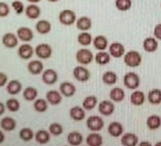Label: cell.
Segmentation results:
<instances>
[{"instance_id":"cell-1","label":"cell","mask_w":161,"mask_h":146,"mask_svg":"<svg viewBox=\"0 0 161 146\" xmlns=\"http://www.w3.org/2000/svg\"><path fill=\"white\" fill-rule=\"evenodd\" d=\"M59 22L65 26H71L77 20L76 13L71 9H64L58 15Z\"/></svg>"},{"instance_id":"cell-2","label":"cell","mask_w":161,"mask_h":146,"mask_svg":"<svg viewBox=\"0 0 161 146\" xmlns=\"http://www.w3.org/2000/svg\"><path fill=\"white\" fill-rule=\"evenodd\" d=\"M142 56L137 51H129L124 56V62L130 68L138 67L142 64Z\"/></svg>"},{"instance_id":"cell-3","label":"cell","mask_w":161,"mask_h":146,"mask_svg":"<svg viewBox=\"0 0 161 146\" xmlns=\"http://www.w3.org/2000/svg\"><path fill=\"white\" fill-rule=\"evenodd\" d=\"M124 85L129 90H137L140 86V77L135 72H129L124 76Z\"/></svg>"},{"instance_id":"cell-4","label":"cell","mask_w":161,"mask_h":146,"mask_svg":"<svg viewBox=\"0 0 161 146\" xmlns=\"http://www.w3.org/2000/svg\"><path fill=\"white\" fill-rule=\"evenodd\" d=\"M75 59L78 63L82 65H88L94 60V55L92 51L87 48L78 50L75 54Z\"/></svg>"},{"instance_id":"cell-5","label":"cell","mask_w":161,"mask_h":146,"mask_svg":"<svg viewBox=\"0 0 161 146\" xmlns=\"http://www.w3.org/2000/svg\"><path fill=\"white\" fill-rule=\"evenodd\" d=\"M86 126L91 132H98L102 131L105 126L104 120L102 117L97 115H92L88 117L86 121Z\"/></svg>"},{"instance_id":"cell-6","label":"cell","mask_w":161,"mask_h":146,"mask_svg":"<svg viewBox=\"0 0 161 146\" xmlns=\"http://www.w3.org/2000/svg\"><path fill=\"white\" fill-rule=\"evenodd\" d=\"M35 53L39 59L47 60L53 55V48L47 43H40L35 48Z\"/></svg>"},{"instance_id":"cell-7","label":"cell","mask_w":161,"mask_h":146,"mask_svg":"<svg viewBox=\"0 0 161 146\" xmlns=\"http://www.w3.org/2000/svg\"><path fill=\"white\" fill-rule=\"evenodd\" d=\"M74 78L80 83H85L88 82L90 78L91 73L87 68L83 65H78L73 69Z\"/></svg>"},{"instance_id":"cell-8","label":"cell","mask_w":161,"mask_h":146,"mask_svg":"<svg viewBox=\"0 0 161 146\" xmlns=\"http://www.w3.org/2000/svg\"><path fill=\"white\" fill-rule=\"evenodd\" d=\"M114 110H115L114 104L108 100H104L98 105V111L102 116H105V117L112 115L114 114Z\"/></svg>"},{"instance_id":"cell-9","label":"cell","mask_w":161,"mask_h":146,"mask_svg":"<svg viewBox=\"0 0 161 146\" xmlns=\"http://www.w3.org/2000/svg\"><path fill=\"white\" fill-rule=\"evenodd\" d=\"M58 80V74L53 69H47L42 73V81L48 86L54 85Z\"/></svg>"},{"instance_id":"cell-10","label":"cell","mask_w":161,"mask_h":146,"mask_svg":"<svg viewBox=\"0 0 161 146\" xmlns=\"http://www.w3.org/2000/svg\"><path fill=\"white\" fill-rule=\"evenodd\" d=\"M109 53L114 58H120L125 54V47L121 43L114 42L109 45Z\"/></svg>"},{"instance_id":"cell-11","label":"cell","mask_w":161,"mask_h":146,"mask_svg":"<svg viewBox=\"0 0 161 146\" xmlns=\"http://www.w3.org/2000/svg\"><path fill=\"white\" fill-rule=\"evenodd\" d=\"M59 91L65 97H72L76 93V87L70 82H63L59 86Z\"/></svg>"},{"instance_id":"cell-12","label":"cell","mask_w":161,"mask_h":146,"mask_svg":"<svg viewBox=\"0 0 161 146\" xmlns=\"http://www.w3.org/2000/svg\"><path fill=\"white\" fill-rule=\"evenodd\" d=\"M17 54H18L20 58L25 60V61H27V60L31 59V57L34 56L35 49L33 48L31 45L28 44V43H25V44L20 45L19 47L18 50H17Z\"/></svg>"},{"instance_id":"cell-13","label":"cell","mask_w":161,"mask_h":146,"mask_svg":"<svg viewBox=\"0 0 161 146\" xmlns=\"http://www.w3.org/2000/svg\"><path fill=\"white\" fill-rule=\"evenodd\" d=\"M18 37L13 33H6L2 38V43L7 48H15L18 45Z\"/></svg>"},{"instance_id":"cell-14","label":"cell","mask_w":161,"mask_h":146,"mask_svg":"<svg viewBox=\"0 0 161 146\" xmlns=\"http://www.w3.org/2000/svg\"><path fill=\"white\" fill-rule=\"evenodd\" d=\"M16 35L18 39L22 42H31L34 39V32L31 28L26 26H21L16 30Z\"/></svg>"},{"instance_id":"cell-15","label":"cell","mask_w":161,"mask_h":146,"mask_svg":"<svg viewBox=\"0 0 161 146\" xmlns=\"http://www.w3.org/2000/svg\"><path fill=\"white\" fill-rule=\"evenodd\" d=\"M46 100L51 105H58L62 101V94L60 92V91L50 90L46 93Z\"/></svg>"},{"instance_id":"cell-16","label":"cell","mask_w":161,"mask_h":146,"mask_svg":"<svg viewBox=\"0 0 161 146\" xmlns=\"http://www.w3.org/2000/svg\"><path fill=\"white\" fill-rule=\"evenodd\" d=\"M69 117L74 121L76 122H80L82 120H84L86 117L85 110L81 106H74L69 111Z\"/></svg>"},{"instance_id":"cell-17","label":"cell","mask_w":161,"mask_h":146,"mask_svg":"<svg viewBox=\"0 0 161 146\" xmlns=\"http://www.w3.org/2000/svg\"><path fill=\"white\" fill-rule=\"evenodd\" d=\"M142 47L145 51L148 53H152L157 51L158 47H159V43L155 38L148 37L143 41Z\"/></svg>"},{"instance_id":"cell-18","label":"cell","mask_w":161,"mask_h":146,"mask_svg":"<svg viewBox=\"0 0 161 146\" xmlns=\"http://www.w3.org/2000/svg\"><path fill=\"white\" fill-rule=\"evenodd\" d=\"M43 64L39 60H33L27 65V69L32 75H39L43 72Z\"/></svg>"},{"instance_id":"cell-19","label":"cell","mask_w":161,"mask_h":146,"mask_svg":"<svg viewBox=\"0 0 161 146\" xmlns=\"http://www.w3.org/2000/svg\"><path fill=\"white\" fill-rule=\"evenodd\" d=\"M121 144L124 146H137L139 143L138 136L134 133L128 132L121 136Z\"/></svg>"},{"instance_id":"cell-20","label":"cell","mask_w":161,"mask_h":146,"mask_svg":"<svg viewBox=\"0 0 161 146\" xmlns=\"http://www.w3.org/2000/svg\"><path fill=\"white\" fill-rule=\"evenodd\" d=\"M25 14L30 20H36L40 16L41 8L37 6L36 3H31L25 8Z\"/></svg>"},{"instance_id":"cell-21","label":"cell","mask_w":161,"mask_h":146,"mask_svg":"<svg viewBox=\"0 0 161 146\" xmlns=\"http://www.w3.org/2000/svg\"><path fill=\"white\" fill-rule=\"evenodd\" d=\"M107 132L109 135L112 137H119L123 135L124 132V127L119 122H110L107 127Z\"/></svg>"},{"instance_id":"cell-22","label":"cell","mask_w":161,"mask_h":146,"mask_svg":"<svg viewBox=\"0 0 161 146\" xmlns=\"http://www.w3.org/2000/svg\"><path fill=\"white\" fill-rule=\"evenodd\" d=\"M76 28L80 31H88L92 28V21L88 16H83L78 18L75 22Z\"/></svg>"},{"instance_id":"cell-23","label":"cell","mask_w":161,"mask_h":146,"mask_svg":"<svg viewBox=\"0 0 161 146\" xmlns=\"http://www.w3.org/2000/svg\"><path fill=\"white\" fill-rule=\"evenodd\" d=\"M92 44L97 51H106L108 47V39L104 35H97L92 40Z\"/></svg>"},{"instance_id":"cell-24","label":"cell","mask_w":161,"mask_h":146,"mask_svg":"<svg viewBox=\"0 0 161 146\" xmlns=\"http://www.w3.org/2000/svg\"><path fill=\"white\" fill-rule=\"evenodd\" d=\"M35 30L39 35H47L52 30V24L47 20H39L35 24Z\"/></svg>"},{"instance_id":"cell-25","label":"cell","mask_w":161,"mask_h":146,"mask_svg":"<svg viewBox=\"0 0 161 146\" xmlns=\"http://www.w3.org/2000/svg\"><path fill=\"white\" fill-rule=\"evenodd\" d=\"M146 95L142 91L136 90L130 95V102L134 106H141L145 103Z\"/></svg>"},{"instance_id":"cell-26","label":"cell","mask_w":161,"mask_h":146,"mask_svg":"<svg viewBox=\"0 0 161 146\" xmlns=\"http://www.w3.org/2000/svg\"><path fill=\"white\" fill-rule=\"evenodd\" d=\"M83 140H84L83 135L77 131L69 132L67 136V142L69 145L79 146L83 143Z\"/></svg>"},{"instance_id":"cell-27","label":"cell","mask_w":161,"mask_h":146,"mask_svg":"<svg viewBox=\"0 0 161 146\" xmlns=\"http://www.w3.org/2000/svg\"><path fill=\"white\" fill-rule=\"evenodd\" d=\"M35 141L39 144H46L51 140V134L47 130H39L37 131L35 134Z\"/></svg>"},{"instance_id":"cell-28","label":"cell","mask_w":161,"mask_h":146,"mask_svg":"<svg viewBox=\"0 0 161 146\" xmlns=\"http://www.w3.org/2000/svg\"><path fill=\"white\" fill-rule=\"evenodd\" d=\"M86 144L88 146H101L103 144V139L99 133L92 132L87 136Z\"/></svg>"},{"instance_id":"cell-29","label":"cell","mask_w":161,"mask_h":146,"mask_svg":"<svg viewBox=\"0 0 161 146\" xmlns=\"http://www.w3.org/2000/svg\"><path fill=\"white\" fill-rule=\"evenodd\" d=\"M21 90H22V84L16 79L11 80L7 85V91L11 95H17L20 93Z\"/></svg>"},{"instance_id":"cell-30","label":"cell","mask_w":161,"mask_h":146,"mask_svg":"<svg viewBox=\"0 0 161 146\" xmlns=\"http://www.w3.org/2000/svg\"><path fill=\"white\" fill-rule=\"evenodd\" d=\"M147 100L150 104L153 105H159L161 104V90L154 88L148 92Z\"/></svg>"},{"instance_id":"cell-31","label":"cell","mask_w":161,"mask_h":146,"mask_svg":"<svg viewBox=\"0 0 161 146\" xmlns=\"http://www.w3.org/2000/svg\"><path fill=\"white\" fill-rule=\"evenodd\" d=\"M110 100L114 102H121L123 101L125 98V91L120 88V87H114L110 91Z\"/></svg>"},{"instance_id":"cell-32","label":"cell","mask_w":161,"mask_h":146,"mask_svg":"<svg viewBox=\"0 0 161 146\" xmlns=\"http://www.w3.org/2000/svg\"><path fill=\"white\" fill-rule=\"evenodd\" d=\"M0 127L6 132H12L16 127V120L11 117H4L0 121Z\"/></svg>"},{"instance_id":"cell-33","label":"cell","mask_w":161,"mask_h":146,"mask_svg":"<svg viewBox=\"0 0 161 146\" xmlns=\"http://www.w3.org/2000/svg\"><path fill=\"white\" fill-rule=\"evenodd\" d=\"M147 127L151 131H155L161 127V118L157 114L149 116L147 119Z\"/></svg>"},{"instance_id":"cell-34","label":"cell","mask_w":161,"mask_h":146,"mask_svg":"<svg viewBox=\"0 0 161 146\" xmlns=\"http://www.w3.org/2000/svg\"><path fill=\"white\" fill-rule=\"evenodd\" d=\"M110 57L111 56L109 52H106L105 51H99L94 57V60L97 65H106L110 63V59H111Z\"/></svg>"},{"instance_id":"cell-35","label":"cell","mask_w":161,"mask_h":146,"mask_svg":"<svg viewBox=\"0 0 161 146\" xmlns=\"http://www.w3.org/2000/svg\"><path fill=\"white\" fill-rule=\"evenodd\" d=\"M97 98L95 95H88L83 100L82 107L87 111H91V110L95 109V107L97 105Z\"/></svg>"},{"instance_id":"cell-36","label":"cell","mask_w":161,"mask_h":146,"mask_svg":"<svg viewBox=\"0 0 161 146\" xmlns=\"http://www.w3.org/2000/svg\"><path fill=\"white\" fill-rule=\"evenodd\" d=\"M92 40L93 39H92V35L87 31H81V33H80L77 36L78 43L84 47L89 46L92 43Z\"/></svg>"},{"instance_id":"cell-37","label":"cell","mask_w":161,"mask_h":146,"mask_svg":"<svg viewBox=\"0 0 161 146\" xmlns=\"http://www.w3.org/2000/svg\"><path fill=\"white\" fill-rule=\"evenodd\" d=\"M102 82L108 86H112L117 83L118 76L114 72L106 71L102 75Z\"/></svg>"},{"instance_id":"cell-38","label":"cell","mask_w":161,"mask_h":146,"mask_svg":"<svg viewBox=\"0 0 161 146\" xmlns=\"http://www.w3.org/2000/svg\"><path fill=\"white\" fill-rule=\"evenodd\" d=\"M38 96V90L34 87H27L23 91V97L27 101H34Z\"/></svg>"},{"instance_id":"cell-39","label":"cell","mask_w":161,"mask_h":146,"mask_svg":"<svg viewBox=\"0 0 161 146\" xmlns=\"http://www.w3.org/2000/svg\"><path fill=\"white\" fill-rule=\"evenodd\" d=\"M34 109L38 113H44L48 109V102L47 101V100L44 99H36L34 102Z\"/></svg>"},{"instance_id":"cell-40","label":"cell","mask_w":161,"mask_h":146,"mask_svg":"<svg viewBox=\"0 0 161 146\" xmlns=\"http://www.w3.org/2000/svg\"><path fill=\"white\" fill-rule=\"evenodd\" d=\"M19 136L20 138L25 141V142H28L31 141L34 137H35V133L33 132L32 129L29 127L21 128L19 132Z\"/></svg>"},{"instance_id":"cell-41","label":"cell","mask_w":161,"mask_h":146,"mask_svg":"<svg viewBox=\"0 0 161 146\" xmlns=\"http://www.w3.org/2000/svg\"><path fill=\"white\" fill-rule=\"evenodd\" d=\"M132 0H115V8L120 12H127L132 8Z\"/></svg>"},{"instance_id":"cell-42","label":"cell","mask_w":161,"mask_h":146,"mask_svg":"<svg viewBox=\"0 0 161 146\" xmlns=\"http://www.w3.org/2000/svg\"><path fill=\"white\" fill-rule=\"evenodd\" d=\"M48 132L54 136H59L63 133V127L59 122H53L49 125Z\"/></svg>"},{"instance_id":"cell-43","label":"cell","mask_w":161,"mask_h":146,"mask_svg":"<svg viewBox=\"0 0 161 146\" xmlns=\"http://www.w3.org/2000/svg\"><path fill=\"white\" fill-rule=\"evenodd\" d=\"M6 108L10 112L15 113V112L19 111L20 108V104L18 100L15 99V98H10L7 100Z\"/></svg>"},{"instance_id":"cell-44","label":"cell","mask_w":161,"mask_h":146,"mask_svg":"<svg viewBox=\"0 0 161 146\" xmlns=\"http://www.w3.org/2000/svg\"><path fill=\"white\" fill-rule=\"evenodd\" d=\"M12 8H13V10L15 11V12L17 15L22 14L23 12H25V10L24 4L20 0H14L12 3Z\"/></svg>"},{"instance_id":"cell-45","label":"cell","mask_w":161,"mask_h":146,"mask_svg":"<svg viewBox=\"0 0 161 146\" xmlns=\"http://www.w3.org/2000/svg\"><path fill=\"white\" fill-rule=\"evenodd\" d=\"M10 13V8L8 4L5 2H0V17L4 18Z\"/></svg>"},{"instance_id":"cell-46","label":"cell","mask_w":161,"mask_h":146,"mask_svg":"<svg viewBox=\"0 0 161 146\" xmlns=\"http://www.w3.org/2000/svg\"><path fill=\"white\" fill-rule=\"evenodd\" d=\"M154 36L157 40L161 41V23L156 24L154 28Z\"/></svg>"},{"instance_id":"cell-47","label":"cell","mask_w":161,"mask_h":146,"mask_svg":"<svg viewBox=\"0 0 161 146\" xmlns=\"http://www.w3.org/2000/svg\"><path fill=\"white\" fill-rule=\"evenodd\" d=\"M8 76H7L6 73H3V72H0V87H3L7 84V82H8Z\"/></svg>"},{"instance_id":"cell-48","label":"cell","mask_w":161,"mask_h":146,"mask_svg":"<svg viewBox=\"0 0 161 146\" xmlns=\"http://www.w3.org/2000/svg\"><path fill=\"white\" fill-rule=\"evenodd\" d=\"M5 110H6V106L2 102H0V116H2L5 113Z\"/></svg>"},{"instance_id":"cell-49","label":"cell","mask_w":161,"mask_h":146,"mask_svg":"<svg viewBox=\"0 0 161 146\" xmlns=\"http://www.w3.org/2000/svg\"><path fill=\"white\" fill-rule=\"evenodd\" d=\"M4 140H5V135L2 131L0 130V144L3 143Z\"/></svg>"},{"instance_id":"cell-50","label":"cell","mask_w":161,"mask_h":146,"mask_svg":"<svg viewBox=\"0 0 161 146\" xmlns=\"http://www.w3.org/2000/svg\"><path fill=\"white\" fill-rule=\"evenodd\" d=\"M139 145L140 146H151V144L150 142H148V141H142V142H141L140 144H139Z\"/></svg>"},{"instance_id":"cell-51","label":"cell","mask_w":161,"mask_h":146,"mask_svg":"<svg viewBox=\"0 0 161 146\" xmlns=\"http://www.w3.org/2000/svg\"><path fill=\"white\" fill-rule=\"evenodd\" d=\"M27 1L31 3H38L41 2L42 0H27Z\"/></svg>"},{"instance_id":"cell-52","label":"cell","mask_w":161,"mask_h":146,"mask_svg":"<svg viewBox=\"0 0 161 146\" xmlns=\"http://www.w3.org/2000/svg\"><path fill=\"white\" fill-rule=\"evenodd\" d=\"M47 1L50 3H57V2H58L59 0H47Z\"/></svg>"},{"instance_id":"cell-53","label":"cell","mask_w":161,"mask_h":146,"mask_svg":"<svg viewBox=\"0 0 161 146\" xmlns=\"http://www.w3.org/2000/svg\"><path fill=\"white\" fill-rule=\"evenodd\" d=\"M161 145V142H157L156 144H155V146H159Z\"/></svg>"},{"instance_id":"cell-54","label":"cell","mask_w":161,"mask_h":146,"mask_svg":"<svg viewBox=\"0 0 161 146\" xmlns=\"http://www.w3.org/2000/svg\"><path fill=\"white\" fill-rule=\"evenodd\" d=\"M160 7H161V4H160Z\"/></svg>"}]
</instances>
